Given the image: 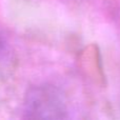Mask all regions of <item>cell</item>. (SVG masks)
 I'll return each instance as SVG.
<instances>
[{
	"label": "cell",
	"instance_id": "6da1fadb",
	"mask_svg": "<svg viewBox=\"0 0 120 120\" xmlns=\"http://www.w3.org/2000/svg\"><path fill=\"white\" fill-rule=\"evenodd\" d=\"M23 117L27 119L68 118V105L65 95L51 83L33 85L23 100Z\"/></svg>",
	"mask_w": 120,
	"mask_h": 120
},
{
	"label": "cell",
	"instance_id": "7a4b0ae2",
	"mask_svg": "<svg viewBox=\"0 0 120 120\" xmlns=\"http://www.w3.org/2000/svg\"><path fill=\"white\" fill-rule=\"evenodd\" d=\"M4 49H5V42H4L3 39H2V37H0V55L3 53Z\"/></svg>",
	"mask_w": 120,
	"mask_h": 120
}]
</instances>
